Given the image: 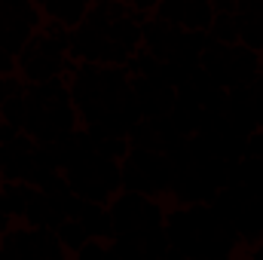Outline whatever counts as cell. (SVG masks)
<instances>
[{
    "instance_id": "23",
    "label": "cell",
    "mask_w": 263,
    "mask_h": 260,
    "mask_svg": "<svg viewBox=\"0 0 263 260\" xmlns=\"http://www.w3.org/2000/svg\"><path fill=\"white\" fill-rule=\"evenodd\" d=\"M89 28H95V31H101V34H107V28H110V15H107V9H104V3L101 6H89L86 9V18H83Z\"/></svg>"
},
{
    "instance_id": "11",
    "label": "cell",
    "mask_w": 263,
    "mask_h": 260,
    "mask_svg": "<svg viewBox=\"0 0 263 260\" xmlns=\"http://www.w3.org/2000/svg\"><path fill=\"white\" fill-rule=\"evenodd\" d=\"M55 236H59V242H62V248H65V251L77 254V251L83 248V242L89 239V230L83 227V220H80V217H65V220L55 227Z\"/></svg>"
},
{
    "instance_id": "29",
    "label": "cell",
    "mask_w": 263,
    "mask_h": 260,
    "mask_svg": "<svg viewBox=\"0 0 263 260\" xmlns=\"http://www.w3.org/2000/svg\"><path fill=\"white\" fill-rule=\"evenodd\" d=\"M260 67H263V49H260Z\"/></svg>"
},
{
    "instance_id": "9",
    "label": "cell",
    "mask_w": 263,
    "mask_h": 260,
    "mask_svg": "<svg viewBox=\"0 0 263 260\" xmlns=\"http://www.w3.org/2000/svg\"><path fill=\"white\" fill-rule=\"evenodd\" d=\"M107 37L117 40V43H123V46L132 49V52H138V46H141V22H135L132 15L114 18L110 28H107Z\"/></svg>"
},
{
    "instance_id": "4",
    "label": "cell",
    "mask_w": 263,
    "mask_h": 260,
    "mask_svg": "<svg viewBox=\"0 0 263 260\" xmlns=\"http://www.w3.org/2000/svg\"><path fill=\"white\" fill-rule=\"evenodd\" d=\"M31 37H34V28L28 25V18L0 0V49L18 55Z\"/></svg>"
},
{
    "instance_id": "26",
    "label": "cell",
    "mask_w": 263,
    "mask_h": 260,
    "mask_svg": "<svg viewBox=\"0 0 263 260\" xmlns=\"http://www.w3.org/2000/svg\"><path fill=\"white\" fill-rule=\"evenodd\" d=\"M18 126H12V123H6V120H0V144H9L15 135H18Z\"/></svg>"
},
{
    "instance_id": "7",
    "label": "cell",
    "mask_w": 263,
    "mask_h": 260,
    "mask_svg": "<svg viewBox=\"0 0 263 260\" xmlns=\"http://www.w3.org/2000/svg\"><path fill=\"white\" fill-rule=\"evenodd\" d=\"M46 18H55L67 28H77L83 18H86V9H89V0H43L40 3Z\"/></svg>"
},
{
    "instance_id": "16",
    "label": "cell",
    "mask_w": 263,
    "mask_h": 260,
    "mask_svg": "<svg viewBox=\"0 0 263 260\" xmlns=\"http://www.w3.org/2000/svg\"><path fill=\"white\" fill-rule=\"evenodd\" d=\"M132 144H129V135H107V138H101L98 144H95V153H101V156H107V159H117V162H123L126 156H129Z\"/></svg>"
},
{
    "instance_id": "24",
    "label": "cell",
    "mask_w": 263,
    "mask_h": 260,
    "mask_svg": "<svg viewBox=\"0 0 263 260\" xmlns=\"http://www.w3.org/2000/svg\"><path fill=\"white\" fill-rule=\"evenodd\" d=\"M214 15H236V0H211Z\"/></svg>"
},
{
    "instance_id": "28",
    "label": "cell",
    "mask_w": 263,
    "mask_h": 260,
    "mask_svg": "<svg viewBox=\"0 0 263 260\" xmlns=\"http://www.w3.org/2000/svg\"><path fill=\"white\" fill-rule=\"evenodd\" d=\"M101 3H110V0H89V6H101Z\"/></svg>"
},
{
    "instance_id": "2",
    "label": "cell",
    "mask_w": 263,
    "mask_h": 260,
    "mask_svg": "<svg viewBox=\"0 0 263 260\" xmlns=\"http://www.w3.org/2000/svg\"><path fill=\"white\" fill-rule=\"evenodd\" d=\"M15 62H18V73H22L25 83H43V80H52V77H62V73H65L67 55L65 59L43 55V52H37V43L28 40L25 49L15 55Z\"/></svg>"
},
{
    "instance_id": "12",
    "label": "cell",
    "mask_w": 263,
    "mask_h": 260,
    "mask_svg": "<svg viewBox=\"0 0 263 260\" xmlns=\"http://www.w3.org/2000/svg\"><path fill=\"white\" fill-rule=\"evenodd\" d=\"M211 18H214L211 0H187L181 28H187V31H208L211 28Z\"/></svg>"
},
{
    "instance_id": "14",
    "label": "cell",
    "mask_w": 263,
    "mask_h": 260,
    "mask_svg": "<svg viewBox=\"0 0 263 260\" xmlns=\"http://www.w3.org/2000/svg\"><path fill=\"white\" fill-rule=\"evenodd\" d=\"M129 144L132 147H144V150H162V138L153 126V120H138L129 129Z\"/></svg>"
},
{
    "instance_id": "15",
    "label": "cell",
    "mask_w": 263,
    "mask_h": 260,
    "mask_svg": "<svg viewBox=\"0 0 263 260\" xmlns=\"http://www.w3.org/2000/svg\"><path fill=\"white\" fill-rule=\"evenodd\" d=\"M208 34H211V40H217L223 46L239 43V15H214Z\"/></svg>"
},
{
    "instance_id": "19",
    "label": "cell",
    "mask_w": 263,
    "mask_h": 260,
    "mask_svg": "<svg viewBox=\"0 0 263 260\" xmlns=\"http://www.w3.org/2000/svg\"><path fill=\"white\" fill-rule=\"evenodd\" d=\"M184 9H187V0H159L153 12H156L159 22L181 28V22H184Z\"/></svg>"
},
{
    "instance_id": "27",
    "label": "cell",
    "mask_w": 263,
    "mask_h": 260,
    "mask_svg": "<svg viewBox=\"0 0 263 260\" xmlns=\"http://www.w3.org/2000/svg\"><path fill=\"white\" fill-rule=\"evenodd\" d=\"M248 257H254V260H263V245H257V248H251V251H248Z\"/></svg>"
},
{
    "instance_id": "10",
    "label": "cell",
    "mask_w": 263,
    "mask_h": 260,
    "mask_svg": "<svg viewBox=\"0 0 263 260\" xmlns=\"http://www.w3.org/2000/svg\"><path fill=\"white\" fill-rule=\"evenodd\" d=\"M120 187H123V190H132V193H144V196L159 193L156 184H153L135 162H129V159L120 162Z\"/></svg>"
},
{
    "instance_id": "13",
    "label": "cell",
    "mask_w": 263,
    "mask_h": 260,
    "mask_svg": "<svg viewBox=\"0 0 263 260\" xmlns=\"http://www.w3.org/2000/svg\"><path fill=\"white\" fill-rule=\"evenodd\" d=\"M141 233V248L144 257H165L172 248V239L165 233V227H153V230H138Z\"/></svg>"
},
{
    "instance_id": "5",
    "label": "cell",
    "mask_w": 263,
    "mask_h": 260,
    "mask_svg": "<svg viewBox=\"0 0 263 260\" xmlns=\"http://www.w3.org/2000/svg\"><path fill=\"white\" fill-rule=\"evenodd\" d=\"M104 43H107V34H101V31L89 28L86 22H80L77 28H70V49H67V55L73 62H98Z\"/></svg>"
},
{
    "instance_id": "3",
    "label": "cell",
    "mask_w": 263,
    "mask_h": 260,
    "mask_svg": "<svg viewBox=\"0 0 263 260\" xmlns=\"http://www.w3.org/2000/svg\"><path fill=\"white\" fill-rule=\"evenodd\" d=\"M150 196L144 193H132L123 190L120 196H110V217H114V236L117 233H135L141 230V217H144V205Z\"/></svg>"
},
{
    "instance_id": "25",
    "label": "cell",
    "mask_w": 263,
    "mask_h": 260,
    "mask_svg": "<svg viewBox=\"0 0 263 260\" xmlns=\"http://www.w3.org/2000/svg\"><path fill=\"white\" fill-rule=\"evenodd\" d=\"M15 67H18L15 55H12V52H6V49H0V73H12Z\"/></svg>"
},
{
    "instance_id": "6",
    "label": "cell",
    "mask_w": 263,
    "mask_h": 260,
    "mask_svg": "<svg viewBox=\"0 0 263 260\" xmlns=\"http://www.w3.org/2000/svg\"><path fill=\"white\" fill-rule=\"evenodd\" d=\"M260 52L257 49H248L242 43H233L227 46V73H230V86L236 83H251L257 73H260Z\"/></svg>"
},
{
    "instance_id": "21",
    "label": "cell",
    "mask_w": 263,
    "mask_h": 260,
    "mask_svg": "<svg viewBox=\"0 0 263 260\" xmlns=\"http://www.w3.org/2000/svg\"><path fill=\"white\" fill-rule=\"evenodd\" d=\"M25 89H28V83H25L22 77H15V73H0V104L9 101L12 95H25Z\"/></svg>"
},
{
    "instance_id": "8",
    "label": "cell",
    "mask_w": 263,
    "mask_h": 260,
    "mask_svg": "<svg viewBox=\"0 0 263 260\" xmlns=\"http://www.w3.org/2000/svg\"><path fill=\"white\" fill-rule=\"evenodd\" d=\"M80 220H83V227L89 230V236H95V239L114 236V217H110V211L104 208V202H83Z\"/></svg>"
},
{
    "instance_id": "20",
    "label": "cell",
    "mask_w": 263,
    "mask_h": 260,
    "mask_svg": "<svg viewBox=\"0 0 263 260\" xmlns=\"http://www.w3.org/2000/svg\"><path fill=\"white\" fill-rule=\"evenodd\" d=\"M132 59V49H126L123 43H117V40H110L107 37V43H104V49H101V59H98V65H126Z\"/></svg>"
},
{
    "instance_id": "1",
    "label": "cell",
    "mask_w": 263,
    "mask_h": 260,
    "mask_svg": "<svg viewBox=\"0 0 263 260\" xmlns=\"http://www.w3.org/2000/svg\"><path fill=\"white\" fill-rule=\"evenodd\" d=\"M34 147L37 141L22 129L9 144H0V178L3 181H28L34 169Z\"/></svg>"
},
{
    "instance_id": "22",
    "label": "cell",
    "mask_w": 263,
    "mask_h": 260,
    "mask_svg": "<svg viewBox=\"0 0 263 260\" xmlns=\"http://www.w3.org/2000/svg\"><path fill=\"white\" fill-rule=\"evenodd\" d=\"M104 254H110V245H107V239H95V236H89V239L83 242V248L77 251V257H80V260L104 257Z\"/></svg>"
},
{
    "instance_id": "17",
    "label": "cell",
    "mask_w": 263,
    "mask_h": 260,
    "mask_svg": "<svg viewBox=\"0 0 263 260\" xmlns=\"http://www.w3.org/2000/svg\"><path fill=\"white\" fill-rule=\"evenodd\" d=\"M239 43L248 49H263V22L260 18H239Z\"/></svg>"
},
{
    "instance_id": "18",
    "label": "cell",
    "mask_w": 263,
    "mask_h": 260,
    "mask_svg": "<svg viewBox=\"0 0 263 260\" xmlns=\"http://www.w3.org/2000/svg\"><path fill=\"white\" fill-rule=\"evenodd\" d=\"M0 120L25 129V120H28V104H25V95H12L9 101L0 104Z\"/></svg>"
}]
</instances>
